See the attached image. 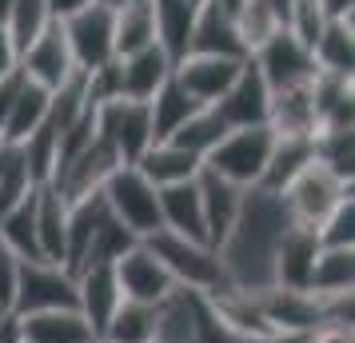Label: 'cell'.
I'll return each mask as SVG.
<instances>
[{
  "label": "cell",
  "mask_w": 355,
  "mask_h": 343,
  "mask_svg": "<svg viewBox=\"0 0 355 343\" xmlns=\"http://www.w3.org/2000/svg\"><path fill=\"white\" fill-rule=\"evenodd\" d=\"M17 319V315H12ZM20 340L24 343H92V327L84 324V315L76 308L60 311H36V315H20Z\"/></svg>",
  "instance_id": "22"
},
{
  "label": "cell",
  "mask_w": 355,
  "mask_h": 343,
  "mask_svg": "<svg viewBox=\"0 0 355 343\" xmlns=\"http://www.w3.org/2000/svg\"><path fill=\"white\" fill-rule=\"evenodd\" d=\"M352 288H355V247H320L307 292L331 299V295H352Z\"/></svg>",
  "instance_id": "27"
},
{
  "label": "cell",
  "mask_w": 355,
  "mask_h": 343,
  "mask_svg": "<svg viewBox=\"0 0 355 343\" xmlns=\"http://www.w3.org/2000/svg\"><path fill=\"white\" fill-rule=\"evenodd\" d=\"M49 24H52V12H49L44 0H12V12H8V20H4L0 28L8 33L12 44H17V52H24Z\"/></svg>",
  "instance_id": "36"
},
{
  "label": "cell",
  "mask_w": 355,
  "mask_h": 343,
  "mask_svg": "<svg viewBox=\"0 0 355 343\" xmlns=\"http://www.w3.org/2000/svg\"><path fill=\"white\" fill-rule=\"evenodd\" d=\"M320 8H323V17L327 20H352L355 0H320Z\"/></svg>",
  "instance_id": "40"
},
{
  "label": "cell",
  "mask_w": 355,
  "mask_h": 343,
  "mask_svg": "<svg viewBox=\"0 0 355 343\" xmlns=\"http://www.w3.org/2000/svg\"><path fill=\"white\" fill-rule=\"evenodd\" d=\"M76 308V276L60 267V263L28 260L20 263L17 279V299H12V315H36V311H60Z\"/></svg>",
  "instance_id": "6"
},
{
  "label": "cell",
  "mask_w": 355,
  "mask_h": 343,
  "mask_svg": "<svg viewBox=\"0 0 355 343\" xmlns=\"http://www.w3.org/2000/svg\"><path fill=\"white\" fill-rule=\"evenodd\" d=\"M36 247L44 263L64 267V247H68V204L56 188H36Z\"/></svg>",
  "instance_id": "23"
},
{
  "label": "cell",
  "mask_w": 355,
  "mask_h": 343,
  "mask_svg": "<svg viewBox=\"0 0 355 343\" xmlns=\"http://www.w3.org/2000/svg\"><path fill=\"white\" fill-rule=\"evenodd\" d=\"M311 160H315L311 140H288V136H275L272 160H268L263 180H259L256 188H259V192H268V196H279V192H284V188H288V184L295 180Z\"/></svg>",
  "instance_id": "28"
},
{
  "label": "cell",
  "mask_w": 355,
  "mask_h": 343,
  "mask_svg": "<svg viewBox=\"0 0 355 343\" xmlns=\"http://www.w3.org/2000/svg\"><path fill=\"white\" fill-rule=\"evenodd\" d=\"M112 267H116L120 295H124V299H132V304H148V308H156L160 299H168V295L176 292L172 276L164 272V263L156 260L144 244H136L132 252H124Z\"/></svg>",
  "instance_id": "11"
},
{
  "label": "cell",
  "mask_w": 355,
  "mask_h": 343,
  "mask_svg": "<svg viewBox=\"0 0 355 343\" xmlns=\"http://www.w3.org/2000/svg\"><path fill=\"white\" fill-rule=\"evenodd\" d=\"M200 112V104H196L184 88L176 84V76H168L164 80V88L156 92V96L148 100V116H152V136L156 140H168L172 132L188 120V116Z\"/></svg>",
  "instance_id": "30"
},
{
  "label": "cell",
  "mask_w": 355,
  "mask_h": 343,
  "mask_svg": "<svg viewBox=\"0 0 355 343\" xmlns=\"http://www.w3.org/2000/svg\"><path fill=\"white\" fill-rule=\"evenodd\" d=\"M268 128H272L275 136H288V140H315V132H320V116H315L311 80L295 84V88H279V92H272Z\"/></svg>",
  "instance_id": "16"
},
{
  "label": "cell",
  "mask_w": 355,
  "mask_h": 343,
  "mask_svg": "<svg viewBox=\"0 0 355 343\" xmlns=\"http://www.w3.org/2000/svg\"><path fill=\"white\" fill-rule=\"evenodd\" d=\"M20 343H24V340H20Z\"/></svg>",
  "instance_id": "49"
},
{
  "label": "cell",
  "mask_w": 355,
  "mask_h": 343,
  "mask_svg": "<svg viewBox=\"0 0 355 343\" xmlns=\"http://www.w3.org/2000/svg\"><path fill=\"white\" fill-rule=\"evenodd\" d=\"M152 44H156L152 0H128V4L112 17V52H116V60H120V56H132V52H140V49H152Z\"/></svg>",
  "instance_id": "26"
},
{
  "label": "cell",
  "mask_w": 355,
  "mask_h": 343,
  "mask_svg": "<svg viewBox=\"0 0 355 343\" xmlns=\"http://www.w3.org/2000/svg\"><path fill=\"white\" fill-rule=\"evenodd\" d=\"M116 76H120V96L148 104L164 88V80L172 76V60L164 56L160 44H152V49H140L132 56H120L116 60Z\"/></svg>",
  "instance_id": "17"
},
{
  "label": "cell",
  "mask_w": 355,
  "mask_h": 343,
  "mask_svg": "<svg viewBox=\"0 0 355 343\" xmlns=\"http://www.w3.org/2000/svg\"><path fill=\"white\" fill-rule=\"evenodd\" d=\"M188 4H196V8H200V4H204V0H188Z\"/></svg>",
  "instance_id": "46"
},
{
  "label": "cell",
  "mask_w": 355,
  "mask_h": 343,
  "mask_svg": "<svg viewBox=\"0 0 355 343\" xmlns=\"http://www.w3.org/2000/svg\"><path fill=\"white\" fill-rule=\"evenodd\" d=\"M160 231L208 244L204 236V208H200V188L192 184H176V188H160Z\"/></svg>",
  "instance_id": "21"
},
{
  "label": "cell",
  "mask_w": 355,
  "mask_h": 343,
  "mask_svg": "<svg viewBox=\"0 0 355 343\" xmlns=\"http://www.w3.org/2000/svg\"><path fill=\"white\" fill-rule=\"evenodd\" d=\"M0 319H4V315H0Z\"/></svg>",
  "instance_id": "48"
},
{
  "label": "cell",
  "mask_w": 355,
  "mask_h": 343,
  "mask_svg": "<svg viewBox=\"0 0 355 343\" xmlns=\"http://www.w3.org/2000/svg\"><path fill=\"white\" fill-rule=\"evenodd\" d=\"M96 4H104V8H108V12H120V8H124V4H128V0H96Z\"/></svg>",
  "instance_id": "44"
},
{
  "label": "cell",
  "mask_w": 355,
  "mask_h": 343,
  "mask_svg": "<svg viewBox=\"0 0 355 343\" xmlns=\"http://www.w3.org/2000/svg\"><path fill=\"white\" fill-rule=\"evenodd\" d=\"M76 72H80V68H76V60H72V49H68V40H64L60 20H52L49 28L20 52V76L33 80V84H40L44 92L64 88Z\"/></svg>",
  "instance_id": "8"
},
{
  "label": "cell",
  "mask_w": 355,
  "mask_h": 343,
  "mask_svg": "<svg viewBox=\"0 0 355 343\" xmlns=\"http://www.w3.org/2000/svg\"><path fill=\"white\" fill-rule=\"evenodd\" d=\"M320 256V240L311 228L291 224L279 231V240L272 247V288H288V292H307V279Z\"/></svg>",
  "instance_id": "12"
},
{
  "label": "cell",
  "mask_w": 355,
  "mask_h": 343,
  "mask_svg": "<svg viewBox=\"0 0 355 343\" xmlns=\"http://www.w3.org/2000/svg\"><path fill=\"white\" fill-rule=\"evenodd\" d=\"M311 148H315V164H323L327 172H336L339 180L352 184V176H355V132L320 128L315 140H311Z\"/></svg>",
  "instance_id": "35"
},
{
  "label": "cell",
  "mask_w": 355,
  "mask_h": 343,
  "mask_svg": "<svg viewBox=\"0 0 355 343\" xmlns=\"http://www.w3.org/2000/svg\"><path fill=\"white\" fill-rule=\"evenodd\" d=\"M92 124H96V136L112 148L120 164H136L156 144L148 104H140V100H124V96L104 100V104L92 108Z\"/></svg>",
  "instance_id": "5"
},
{
  "label": "cell",
  "mask_w": 355,
  "mask_h": 343,
  "mask_svg": "<svg viewBox=\"0 0 355 343\" xmlns=\"http://www.w3.org/2000/svg\"><path fill=\"white\" fill-rule=\"evenodd\" d=\"M220 120H224L227 128H252V124H268V108H272V88L268 80L259 76V68L252 60H243L240 76L232 80L224 96L211 104Z\"/></svg>",
  "instance_id": "13"
},
{
  "label": "cell",
  "mask_w": 355,
  "mask_h": 343,
  "mask_svg": "<svg viewBox=\"0 0 355 343\" xmlns=\"http://www.w3.org/2000/svg\"><path fill=\"white\" fill-rule=\"evenodd\" d=\"M8 12H12V0H0V24L8 20Z\"/></svg>",
  "instance_id": "45"
},
{
  "label": "cell",
  "mask_w": 355,
  "mask_h": 343,
  "mask_svg": "<svg viewBox=\"0 0 355 343\" xmlns=\"http://www.w3.org/2000/svg\"><path fill=\"white\" fill-rule=\"evenodd\" d=\"M200 335H204L200 295L176 288L168 299L156 304V340L152 343H200Z\"/></svg>",
  "instance_id": "18"
},
{
  "label": "cell",
  "mask_w": 355,
  "mask_h": 343,
  "mask_svg": "<svg viewBox=\"0 0 355 343\" xmlns=\"http://www.w3.org/2000/svg\"><path fill=\"white\" fill-rule=\"evenodd\" d=\"M12 72H20V52H17V44L8 40V33L0 28V80H8Z\"/></svg>",
  "instance_id": "39"
},
{
  "label": "cell",
  "mask_w": 355,
  "mask_h": 343,
  "mask_svg": "<svg viewBox=\"0 0 355 343\" xmlns=\"http://www.w3.org/2000/svg\"><path fill=\"white\" fill-rule=\"evenodd\" d=\"M140 176H144L156 192L160 188H176V184H192L196 176H200V168H204V160L200 156H192V152H184V148L168 144V140H156V144L148 148L140 160L132 164Z\"/></svg>",
  "instance_id": "19"
},
{
  "label": "cell",
  "mask_w": 355,
  "mask_h": 343,
  "mask_svg": "<svg viewBox=\"0 0 355 343\" xmlns=\"http://www.w3.org/2000/svg\"><path fill=\"white\" fill-rule=\"evenodd\" d=\"M112 17L104 4H84L80 12H72V17L60 20V28H64V40L68 49H72V60L80 72H96L104 68L108 60H116L112 52Z\"/></svg>",
  "instance_id": "7"
},
{
  "label": "cell",
  "mask_w": 355,
  "mask_h": 343,
  "mask_svg": "<svg viewBox=\"0 0 355 343\" xmlns=\"http://www.w3.org/2000/svg\"><path fill=\"white\" fill-rule=\"evenodd\" d=\"M20 152H24V164H28V180H33L36 188L52 184L56 164H60V132L52 128L49 120L20 144Z\"/></svg>",
  "instance_id": "33"
},
{
  "label": "cell",
  "mask_w": 355,
  "mask_h": 343,
  "mask_svg": "<svg viewBox=\"0 0 355 343\" xmlns=\"http://www.w3.org/2000/svg\"><path fill=\"white\" fill-rule=\"evenodd\" d=\"M196 188H200V208H204V236H208V247L227 244V236L236 231L243 216V200H248V188H236V184L220 180L216 172L200 168L196 176Z\"/></svg>",
  "instance_id": "10"
},
{
  "label": "cell",
  "mask_w": 355,
  "mask_h": 343,
  "mask_svg": "<svg viewBox=\"0 0 355 343\" xmlns=\"http://www.w3.org/2000/svg\"><path fill=\"white\" fill-rule=\"evenodd\" d=\"M248 60L259 68V76L268 80L272 92L315 80V60H311V52H307L304 44L288 33V28H279V33H275L268 44H259Z\"/></svg>",
  "instance_id": "9"
},
{
  "label": "cell",
  "mask_w": 355,
  "mask_h": 343,
  "mask_svg": "<svg viewBox=\"0 0 355 343\" xmlns=\"http://www.w3.org/2000/svg\"><path fill=\"white\" fill-rule=\"evenodd\" d=\"M100 200L112 212L116 224L128 231V236H136L140 244H144L148 236L160 231V192L132 164L116 168L112 176H108V184L100 188Z\"/></svg>",
  "instance_id": "3"
},
{
  "label": "cell",
  "mask_w": 355,
  "mask_h": 343,
  "mask_svg": "<svg viewBox=\"0 0 355 343\" xmlns=\"http://www.w3.org/2000/svg\"><path fill=\"white\" fill-rule=\"evenodd\" d=\"M17 279H20V260L0 244V315H12V299H17Z\"/></svg>",
  "instance_id": "38"
},
{
  "label": "cell",
  "mask_w": 355,
  "mask_h": 343,
  "mask_svg": "<svg viewBox=\"0 0 355 343\" xmlns=\"http://www.w3.org/2000/svg\"><path fill=\"white\" fill-rule=\"evenodd\" d=\"M224 136H227V124L220 120V112H216V108H200V112L188 116V120L168 136V144H176V148H184V152H192V156L204 160Z\"/></svg>",
  "instance_id": "31"
},
{
  "label": "cell",
  "mask_w": 355,
  "mask_h": 343,
  "mask_svg": "<svg viewBox=\"0 0 355 343\" xmlns=\"http://www.w3.org/2000/svg\"><path fill=\"white\" fill-rule=\"evenodd\" d=\"M0 343H20V327H17L12 315H4V319H0Z\"/></svg>",
  "instance_id": "43"
},
{
  "label": "cell",
  "mask_w": 355,
  "mask_h": 343,
  "mask_svg": "<svg viewBox=\"0 0 355 343\" xmlns=\"http://www.w3.org/2000/svg\"><path fill=\"white\" fill-rule=\"evenodd\" d=\"M275 132L268 124H252V128H227V136L204 156V168L216 172L220 180L236 184V188H256L263 180V168L272 160Z\"/></svg>",
  "instance_id": "2"
},
{
  "label": "cell",
  "mask_w": 355,
  "mask_h": 343,
  "mask_svg": "<svg viewBox=\"0 0 355 343\" xmlns=\"http://www.w3.org/2000/svg\"><path fill=\"white\" fill-rule=\"evenodd\" d=\"M124 304L120 283H116L112 263H96L76 272V311L84 315V324L92 327V335H104L108 319L116 315V308Z\"/></svg>",
  "instance_id": "15"
},
{
  "label": "cell",
  "mask_w": 355,
  "mask_h": 343,
  "mask_svg": "<svg viewBox=\"0 0 355 343\" xmlns=\"http://www.w3.org/2000/svg\"><path fill=\"white\" fill-rule=\"evenodd\" d=\"M136 244H140V240H136V236H128V231H124V228L112 220V212L104 208L100 224L92 228L88 252H84V260H80V272H84V267H96V263H116L124 252H132Z\"/></svg>",
  "instance_id": "34"
},
{
  "label": "cell",
  "mask_w": 355,
  "mask_h": 343,
  "mask_svg": "<svg viewBox=\"0 0 355 343\" xmlns=\"http://www.w3.org/2000/svg\"><path fill=\"white\" fill-rule=\"evenodd\" d=\"M44 4H49L52 20H64V17H72V12H80L84 4H92V0H44Z\"/></svg>",
  "instance_id": "41"
},
{
  "label": "cell",
  "mask_w": 355,
  "mask_h": 343,
  "mask_svg": "<svg viewBox=\"0 0 355 343\" xmlns=\"http://www.w3.org/2000/svg\"><path fill=\"white\" fill-rule=\"evenodd\" d=\"M188 56H227V60H248L236 24L216 12L208 0L196 8V24H192V40H188Z\"/></svg>",
  "instance_id": "20"
},
{
  "label": "cell",
  "mask_w": 355,
  "mask_h": 343,
  "mask_svg": "<svg viewBox=\"0 0 355 343\" xmlns=\"http://www.w3.org/2000/svg\"><path fill=\"white\" fill-rule=\"evenodd\" d=\"M152 17H156V44L164 56L172 60V68L188 56V40H192L196 24V4L188 0H152Z\"/></svg>",
  "instance_id": "24"
},
{
  "label": "cell",
  "mask_w": 355,
  "mask_h": 343,
  "mask_svg": "<svg viewBox=\"0 0 355 343\" xmlns=\"http://www.w3.org/2000/svg\"><path fill=\"white\" fill-rule=\"evenodd\" d=\"M240 68H243V60H227V56H184L172 68V76H176V84L200 108H211L232 88V80L240 76Z\"/></svg>",
  "instance_id": "14"
},
{
  "label": "cell",
  "mask_w": 355,
  "mask_h": 343,
  "mask_svg": "<svg viewBox=\"0 0 355 343\" xmlns=\"http://www.w3.org/2000/svg\"><path fill=\"white\" fill-rule=\"evenodd\" d=\"M49 104H52V92H44L40 84H33V80L20 76V88H17V96H12V108H8V120H4L0 140H8V144H24V140L49 120Z\"/></svg>",
  "instance_id": "25"
},
{
  "label": "cell",
  "mask_w": 355,
  "mask_h": 343,
  "mask_svg": "<svg viewBox=\"0 0 355 343\" xmlns=\"http://www.w3.org/2000/svg\"><path fill=\"white\" fill-rule=\"evenodd\" d=\"M315 72H331V76H352L355 68V28L352 20H327L320 40L311 49Z\"/></svg>",
  "instance_id": "29"
},
{
  "label": "cell",
  "mask_w": 355,
  "mask_h": 343,
  "mask_svg": "<svg viewBox=\"0 0 355 343\" xmlns=\"http://www.w3.org/2000/svg\"><path fill=\"white\" fill-rule=\"evenodd\" d=\"M315 240H320V247H355V200L352 196L315 228Z\"/></svg>",
  "instance_id": "37"
},
{
  "label": "cell",
  "mask_w": 355,
  "mask_h": 343,
  "mask_svg": "<svg viewBox=\"0 0 355 343\" xmlns=\"http://www.w3.org/2000/svg\"><path fill=\"white\" fill-rule=\"evenodd\" d=\"M100 340H108V343H152L156 340V308L124 299V304L116 308V315L108 319V327H104Z\"/></svg>",
  "instance_id": "32"
},
{
  "label": "cell",
  "mask_w": 355,
  "mask_h": 343,
  "mask_svg": "<svg viewBox=\"0 0 355 343\" xmlns=\"http://www.w3.org/2000/svg\"><path fill=\"white\" fill-rule=\"evenodd\" d=\"M144 247L164 263V272L172 276L176 288L192 295H211L227 288L224 263H220V252L208 244H196V240H184V236H172V231H156L148 236Z\"/></svg>",
  "instance_id": "1"
},
{
  "label": "cell",
  "mask_w": 355,
  "mask_h": 343,
  "mask_svg": "<svg viewBox=\"0 0 355 343\" xmlns=\"http://www.w3.org/2000/svg\"><path fill=\"white\" fill-rule=\"evenodd\" d=\"M208 4L216 8V12H224L227 20H236V17H240V8L248 4V0H208Z\"/></svg>",
  "instance_id": "42"
},
{
  "label": "cell",
  "mask_w": 355,
  "mask_h": 343,
  "mask_svg": "<svg viewBox=\"0 0 355 343\" xmlns=\"http://www.w3.org/2000/svg\"><path fill=\"white\" fill-rule=\"evenodd\" d=\"M92 343H108V340H100V335H96V340H92Z\"/></svg>",
  "instance_id": "47"
},
{
  "label": "cell",
  "mask_w": 355,
  "mask_h": 343,
  "mask_svg": "<svg viewBox=\"0 0 355 343\" xmlns=\"http://www.w3.org/2000/svg\"><path fill=\"white\" fill-rule=\"evenodd\" d=\"M347 196H352V184L339 180L336 172H327L323 164L311 160L304 172L279 192V204H284V212H288L291 224L315 231Z\"/></svg>",
  "instance_id": "4"
}]
</instances>
